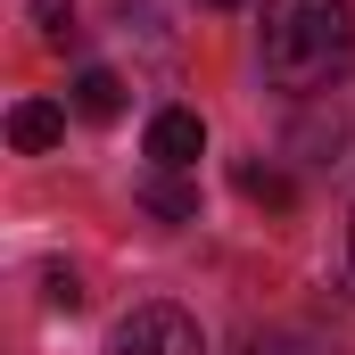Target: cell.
<instances>
[{"mask_svg":"<svg viewBox=\"0 0 355 355\" xmlns=\"http://www.w3.org/2000/svg\"><path fill=\"white\" fill-rule=\"evenodd\" d=\"M355 67V8L347 0H265V75L281 91H331Z\"/></svg>","mask_w":355,"mask_h":355,"instance_id":"1","label":"cell"},{"mask_svg":"<svg viewBox=\"0 0 355 355\" xmlns=\"http://www.w3.org/2000/svg\"><path fill=\"white\" fill-rule=\"evenodd\" d=\"M107 355H207V339H198V322L182 306H132L107 331Z\"/></svg>","mask_w":355,"mask_h":355,"instance_id":"2","label":"cell"},{"mask_svg":"<svg viewBox=\"0 0 355 355\" xmlns=\"http://www.w3.org/2000/svg\"><path fill=\"white\" fill-rule=\"evenodd\" d=\"M198 157H207L198 107H157V116H149V166H157V174H190Z\"/></svg>","mask_w":355,"mask_h":355,"instance_id":"3","label":"cell"},{"mask_svg":"<svg viewBox=\"0 0 355 355\" xmlns=\"http://www.w3.org/2000/svg\"><path fill=\"white\" fill-rule=\"evenodd\" d=\"M67 141V107L58 99H17L8 107V149L17 157H42V149H58Z\"/></svg>","mask_w":355,"mask_h":355,"instance_id":"4","label":"cell"},{"mask_svg":"<svg viewBox=\"0 0 355 355\" xmlns=\"http://www.w3.org/2000/svg\"><path fill=\"white\" fill-rule=\"evenodd\" d=\"M75 116H91V124H116V116H124V75L83 67V75H75Z\"/></svg>","mask_w":355,"mask_h":355,"instance_id":"5","label":"cell"},{"mask_svg":"<svg viewBox=\"0 0 355 355\" xmlns=\"http://www.w3.org/2000/svg\"><path fill=\"white\" fill-rule=\"evenodd\" d=\"M141 207H149L157 223H190V215H198V190H190L182 174H149L141 182Z\"/></svg>","mask_w":355,"mask_h":355,"instance_id":"6","label":"cell"},{"mask_svg":"<svg viewBox=\"0 0 355 355\" xmlns=\"http://www.w3.org/2000/svg\"><path fill=\"white\" fill-rule=\"evenodd\" d=\"M240 198H257V207H297V190H289V174H272V166H240Z\"/></svg>","mask_w":355,"mask_h":355,"instance_id":"7","label":"cell"},{"mask_svg":"<svg viewBox=\"0 0 355 355\" xmlns=\"http://www.w3.org/2000/svg\"><path fill=\"white\" fill-rule=\"evenodd\" d=\"M33 25H42L50 50H67L75 42V0H33Z\"/></svg>","mask_w":355,"mask_h":355,"instance_id":"8","label":"cell"},{"mask_svg":"<svg viewBox=\"0 0 355 355\" xmlns=\"http://www.w3.org/2000/svg\"><path fill=\"white\" fill-rule=\"evenodd\" d=\"M240 355H314V339H297V331H257Z\"/></svg>","mask_w":355,"mask_h":355,"instance_id":"9","label":"cell"},{"mask_svg":"<svg viewBox=\"0 0 355 355\" xmlns=\"http://www.w3.org/2000/svg\"><path fill=\"white\" fill-rule=\"evenodd\" d=\"M50 306H67V314H75V306H83V281H75V272H50Z\"/></svg>","mask_w":355,"mask_h":355,"instance_id":"10","label":"cell"},{"mask_svg":"<svg viewBox=\"0 0 355 355\" xmlns=\"http://www.w3.org/2000/svg\"><path fill=\"white\" fill-rule=\"evenodd\" d=\"M207 8H240V0H207Z\"/></svg>","mask_w":355,"mask_h":355,"instance_id":"11","label":"cell"},{"mask_svg":"<svg viewBox=\"0 0 355 355\" xmlns=\"http://www.w3.org/2000/svg\"><path fill=\"white\" fill-rule=\"evenodd\" d=\"M347 248H355V223H347Z\"/></svg>","mask_w":355,"mask_h":355,"instance_id":"12","label":"cell"}]
</instances>
